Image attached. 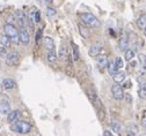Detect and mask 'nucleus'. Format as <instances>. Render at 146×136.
Listing matches in <instances>:
<instances>
[{
  "instance_id": "obj_5",
  "label": "nucleus",
  "mask_w": 146,
  "mask_h": 136,
  "mask_svg": "<svg viewBox=\"0 0 146 136\" xmlns=\"http://www.w3.org/2000/svg\"><path fill=\"white\" fill-rule=\"evenodd\" d=\"M111 93H113V97H114L116 101H121V99H123V98H124V96H125L123 88H122L121 85H118V83H116L115 85L111 87Z\"/></svg>"
},
{
  "instance_id": "obj_33",
  "label": "nucleus",
  "mask_w": 146,
  "mask_h": 136,
  "mask_svg": "<svg viewBox=\"0 0 146 136\" xmlns=\"http://www.w3.org/2000/svg\"><path fill=\"white\" fill-rule=\"evenodd\" d=\"M103 136H114V135H113V133H111L110 130H104Z\"/></svg>"
},
{
  "instance_id": "obj_9",
  "label": "nucleus",
  "mask_w": 146,
  "mask_h": 136,
  "mask_svg": "<svg viewBox=\"0 0 146 136\" xmlns=\"http://www.w3.org/2000/svg\"><path fill=\"white\" fill-rule=\"evenodd\" d=\"M118 47H119V51H122V52H125L127 49H129V36L126 34H123L122 37L119 38Z\"/></svg>"
},
{
  "instance_id": "obj_31",
  "label": "nucleus",
  "mask_w": 146,
  "mask_h": 136,
  "mask_svg": "<svg viewBox=\"0 0 146 136\" xmlns=\"http://www.w3.org/2000/svg\"><path fill=\"white\" fill-rule=\"evenodd\" d=\"M41 38H42V29H38L37 32H36V36H35V42H36V44L40 43Z\"/></svg>"
},
{
  "instance_id": "obj_24",
  "label": "nucleus",
  "mask_w": 146,
  "mask_h": 136,
  "mask_svg": "<svg viewBox=\"0 0 146 136\" xmlns=\"http://www.w3.org/2000/svg\"><path fill=\"white\" fill-rule=\"evenodd\" d=\"M46 59L49 62H54L57 60V54L54 51H48V54H46Z\"/></svg>"
},
{
  "instance_id": "obj_4",
  "label": "nucleus",
  "mask_w": 146,
  "mask_h": 136,
  "mask_svg": "<svg viewBox=\"0 0 146 136\" xmlns=\"http://www.w3.org/2000/svg\"><path fill=\"white\" fill-rule=\"evenodd\" d=\"M20 61V54L17 52H11L5 58V62L7 66H16Z\"/></svg>"
},
{
  "instance_id": "obj_36",
  "label": "nucleus",
  "mask_w": 146,
  "mask_h": 136,
  "mask_svg": "<svg viewBox=\"0 0 146 136\" xmlns=\"http://www.w3.org/2000/svg\"><path fill=\"white\" fill-rule=\"evenodd\" d=\"M144 35H145V37H146V28L144 29Z\"/></svg>"
},
{
  "instance_id": "obj_29",
  "label": "nucleus",
  "mask_w": 146,
  "mask_h": 136,
  "mask_svg": "<svg viewBox=\"0 0 146 136\" xmlns=\"http://www.w3.org/2000/svg\"><path fill=\"white\" fill-rule=\"evenodd\" d=\"M111 129H113V131H115V133H121V129H122V127H121V125H119V122H117V121H113L111 122Z\"/></svg>"
},
{
  "instance_id": "obj_35",
  "label": "nucleus",
  "mask_w": 146,
  "mask_h": 136,
  "mask_svg": "<svg viewBox=\"0 0 146 136\" xmlns=\"http://www.w3.org/2000/svg\"><path fill=\"white\" fill-rule=\"evenodd\" d=\"M45 1H46V3H48V4H51V3H52V1H53V0H45Z\"/></svg>"
},
{
  "instance_id": "obj_26",
  "label": "nucleus",
  "mask_w": 146,
  "mask_h": 136,
  "mask_svg": "<svg viewBox=\"0 0 146 136\" xmlns=\"http://www.w3.org/2000/svg\"><path fill=\"white\" fill-rule=\"evenodd\" d=\"M138 62L140 64V67H146V55L143 53L138 54Z\"/></svg>"
},
{
  "instance_id": "obj_17",
  "label": "nucleus",
  "mask_w": 146,
  "mask_h": 136,
  "mask_svg": "<svg viewBox=\"0 0 146 136\" xmlns=\"http://www.w3.org/2000/svg\"><path fill=\"white\" fill-rule=\"evenodd\" d=\"M59 59H60L62 61L67 62V59H68V52H67V49H66L64 45H62V47L59 49Z\"/></svg>"
},
{
  "instance_id": "obj_3",
  "label": "nucleus",
  "mask_w": 146,
  "mask_h": 136,
  "mask_svg": "<svg viewBox=\"0 0 146 136\" xmlns=\"http://www.w3.org/2000/svg\"><path fill=\"white\" fill-rule=\"evenodd\" d=\"M81 21L85 26H87L89 28H98L100 26V21L98 20V17L90 13L81 14Z\"/></svg>"
},
{
  "instance_id": "obj_21",
  "label": "nucleus",
  "mask_w": 146,
  "mask_h": 136,
  "mask_svg": "<svg viewBox=\"0 0 146 136\" xmlns=\"http://www.w3.org/2000/svg\"><path fill=\"white\" fill-rule=\"evenodd\" d=\"M107 68H108V72H109V74H110V75H113V76H114V75H115V74H116V73L119 70V69L116 67L115 62H109Z\"/></svg>"
},
{
  "instance_id": "obj_23",
  "label": "nucleus",
  "mask_w": 146,
  "mask_h": 136,
  "mask_svg": "<svg viewBox=\"0 0 146 136\" xmlns=\"http://www.w3.org/2000/svg\"><path fill=\"white\" fill-rule=\"evenodd\" d=\"M38 9L36 8V7H31L30 9H29V12H28V15H27V17L29 18V20L33 22V23H35V14H36V12H37Z\"/></svg>"
},
{
  "instance_id": "obj_14",
  "label": "nucleus",
  "mask_w": 146,
  "mask_h": 136,
  "mask_svg": "<svg viewBox=\"0 0 146 136\" xmlns=\"http://www.w3.org/2000/svg\"><path fill=\"white\" fill-rule=\"evenodd\" d=\"M71 46H72V60L73 61H79V59H80V52H79L78 45L72 42Z\"/></svg>"
},
{
  "instance_id": "obj_11",
  "label": "nucleus",
  "mask_w": 146,
  "mask_h": 136,
  "mask_svg": "<svg viewBox=\"0 0 146 136\" xmlns=\"http://www.w3.org/2000/svg\"><path fill=\"white\" fill-rule=\"evenodd\" d=\"M20 116H21L20 111H17V110L11 111V112L7 114V121H8L9 124H14V122H16L17 120L20 119Z\"/></svg>"
},
{
  "instance_id": "obj_30",
  "label": "nucleus",
  "mask_w": 146,
  "mask_h": 136,
  "mask_svg": "<svg viewBox=\"0 0 146 136\" xmlns=\"http://www.w3.org/2000/svg\"><path fill=\"white\" fill-rule=\"evenodd\" d=\"M7 54H8V52H7L6 46L0 45V58H1V59H5V58L7 57Z\"/></svg>"
},
{
  "instance_id": "obj_1",
  "label": "nucleus",
  "mask_w": 146,
  "mask_h": 136,
  "mask_svg": "<svg viewBox=\"0 0 146 136\" xmlns=\"http://www.w3.org/2000/svg\"><path fill=\"white\" fill-rule=\"evenodd\" d=\"M4 30H5V34L6 36L11 39L12 44H15L17 45L20 43V38H19V30L16 29V27L12 23H6L4 26Z\"/></svg>"
},
{
  "instance_id": "obj_34",
  "label": "nucleus",
  "mask_w": 146,
  "mask_h": 136,
  "mask_svg": "<svg viewBox=\"0 0 146 136\" xmlns=\"http://www.w3.org/2000/svg\"><path fill=\"white\" fill-rule=\"evenodd\" d=\"M141 125H143L144 128H146V115L144 116V119H143V121H141Z\"/></svg>"
},
{
  "instance_id": "obj_19",
  "label": "nucleus",
  "mask_w": 146,
  "mask_h": 136,
  "mask_svg": "<svg viewBox=\"0 0 146 136\" xmlns=\"http://www.w3.org/2000/svg\"><path fill=\"white\" fill-rule=\"evenodd\" d=\"M11 44H12V42H11L9 38L6 36V34L5 35L4 34H0V45H4L6 47H8Z\"/></svg>"
},
{
  "instance_id": "obj_32",
  "label": "nucleus",
  "mask_w": 146,
  "mask_h": 136,
  "mask_svg": "<svg viewBox=\"0 0 146 136\" xmlns=\"http://www.w3.org/2000/svg\"><path fill=\"white\" fill-rule=\"evenodd\" d=\"M38 22H41V13H40V11H37L36 14H35V23H38Z\"/></svg>"
},
{
  "instance_id": "obj_28",
  "label": "nucleus",
  "mask_w": 146,
  "mask_h": 136,
  "mask_svg": "<svg viewBox=\"0 0 146 136\" xmlns=\"http://www.w3.org/2000/svg\"><path fill=\"white\" fill-rule=\"evenodd\" d=\"M115 65H116V67L118 68V69H122L123 67H124V61H123V59L121 57H116L115 58Z\"/></svg>"
},
{
  "instance_id": "obj_25",
  "label": "nucleus",
  "mask_w": 146,
  "mask_h": 136,
  "mask_svg": "<svg viewBox=\"0 0 146 136\" xmlns=\"http://www.w3.org/2000/svg\"><path fill=\"white\" fill-rule=\"evenodd\" d=\"M138 96L140 97L141 99H146V83L143 84V85L139 88V90H138Z\"/></svg>"
},
{
  "instance_id": "obj_8",
  "label": "nucleus",
  "mask_w": 146,
  "mask_h": 136,
  "mask_svg": "<svg viewBox=\"0 0 146 136\" xmlns=\"http://www.w3.org/2000/svg\"><path fill=\"white\" fill-rule=\"evenodd\" d=\"M102 51H103V45L96 43V44H93L92 46L89 47L88 54H89L90 57H98V55H100V54L102 53Z\"/></svg>"
},
{
  "instance_id": "obj_2",
  "label": "nucleus",
  "mask_w": 146,
  "mask_h": 136,
  "mask_svg": "<svg viewBox=\"0 0 146 136\" xmlns=\"http://www.w3.org/2000/svg\"><path fill=\"white\" fill-rule=\"evenodd\" d=\"M12 130H14L15 133H19V134H28L31 130V125L28 121H19L17 120L16 122L12 124Z\"/></svg>"
},
{
  "instance_id": "obj_20",
  "label": "nucleus",
  "mask_w": 146,
  "mask_h": 136,
  "mask_svg": "<svg viewBox=\"0 0 146 136\" xmlns=\"http://www.w3.org/2000/svg\"><path fill=\"white\" fill-rule=\"evenodd\" d=\"M124 58L126 61H131L133 58H135V51L131 50V49H127L125 52H124Z\"/></svg>"
},
{
  "instance_id": "obj_22",
  "label": "nucleus",
  "mask_w": 146,
  "mask_h": 136,
  "mask_svg": "<svg viewBox=\"0 0 146 136\" xmlns=\"http://www.w3.org/2000/svg\"><path fill=\"white\" fill-rule=\"evenodd\" d=\"M46 16L52 20V18H54V17L57 16V11L54 9L53 7H50V6L46 7Z\"/></svg>"
},
{
  "instance_id": "obj_7",
  "label": "nucleus",
  "mask_w": 146,
  "mask_h": 136,
  "mask_svg": "<svg viewBox=\"0 0 146 136\" xmlns=\"http://www.w3.org/2000/svg\"><path fill=\"white\" fill-rule=\"evenodd\" d=\"M19 38L20 43L23 45H28L30 42V32L26 28H20L19 29Z\"/></svg>"
},
{
  "instance_id": "obj_18",
  "label": "nucleus",
  "mask_w": 146,
  "mask_h": 136,
  "mask_svg": "<svg viewBox=\"0 0 146 136\" xmlns=\"http://www.w3.org/2000/svg\"><path fill=\"white\" fill-rule=\"evenodd\" d=\"M137 26L140 30H144L146 28V15L143 14L138 17V20H137Z\"/></svg>"
},
{
  "instance_id": "obj_6",
  "label": "nucleus",
  "mask_w": 146,
  "mask_h": 136,
  "mask_svg": "<svg viewBox=\"0 0 146 136\" xmlns=\"http://www.w3.org/2000/svg\"><path fill=\"white\" fill-rule=\"evenodd\" d=\"M15 21L17 22V24L20 26V28H26L27 15H26L21 9H17V11L15 12Z\"/></svg>"
},
{
  "instance_id": "obj_13",
  "label": "nucleus",
  "mask_w": 146,
  "mask_h": 136,
  "mask_svg": "<svg viewBox=\"0 0 146 136\" xmlns=\"http://www.w3.org/2000/svg\"><path fill=\"white\" fill-rule=\"evenodd\" d=\"M108 59H107V57L106 55H98L96 58V65L100 69H103L106 67H108Z\"/></svg>"
},
{
  "instance_id": "obj_16",
  "label": "nucleus",
  "mask_w": 146,
  "mask_h": 136,
  "mask_svg": "<svg viewBox=\"0 0 146 136\" xmlns=\"http://www.w3.org/2000/svg\"><path fill=\"white\" fill-rule=\"evenodd\" d=\"M125 77H126V74L124 73V72H122V70H118L114 76H113V80H114V82L115 83H122L124 80H125Z\"/></svg>"
},
{
  "instance_id": "obj_12",
  "label": "nucleus",
  "mask_w": 146,
  "mask_h": 136,
  "mask_svg": "<svg viewBox=\"0 0 146 136\" xmlns=\"http://www.w3.org/2000/svg\"><path fill=\"white\" fill-rule=\"evenodd\" d=\"M11 112V104L7 99H1L0 101V113L7 115Z\"/></svg>"
},
{
  "instance_id": "obj_15",
  "label": "nucleus",
  "mask_w": 146,
  "mask_h": 136,
  "mask_svg": "<svg viewBox=\"0 0 146 136\" xmlns=\"http://www.w3.org/2000/svg\"><path fill=\"white\" fill-rule=\"evenodd\" d=\"M3 87L6 89V90H12L16 87V83L13 79H4L3 80Z\"/></svg>"
},
{
  "instance_id": "obj_10",
  "label": "nucleus",
  "mask_w": 146,
  "mask_h": 136,
  "mask_svg": "<svg viewBox=\"0 0 146 136\" xmlns=\"http://www.w3.org/2000/svg\"><path fill=\"white\" fill-rule=\"evenodd\" d=\"M42 39H43V46L46 51H54L56 46H54V42H53V39L51 37L45 36V37L42 38Z\"/></svg>"
},
{
  "instance_id": "obj_27",
  "label": "nucleus",
  "mask_w": 146,
  "mask_h": 136,
  "mask_svg": "<svg viewBox=\"0 0 146 136\" xmlns=\"http://www.w3.org/2000/svg\"><path fill=\"white\" fill-rule=\"evenodd\" d=\"M79 30H80V35L85 38V39H87V38L89 37V32H88V30H87L85 27H82V24H79Z\"/></svg>"
}]
</instances>
